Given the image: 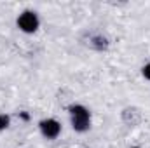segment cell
Here are the masks:
<instances>
[{
	"label": "cell",
	"instance_id": "obj_4",
	"mask_svg": "<svg viewBox=\"0 0 150 148\" xmlns=\"http://www.w3.org/2000/svg\"><path fill=\"white\" fill-rule=\"evenodd\" d=\"M11 125V117L7 113H0V131H5Z\"/></svg>",
	"mask_w": 150,
	"mask_h": 148
},
{
	"label": "cell",
	"instance_id": "obj_2",
	"mask_svg": "<svg viewBox=\"0 0 150 148\" xmlns=\"http://www.w3.org/2000/svg\"><path fill=\"white\" fill-rule=\"evenodd\" d=\"M16 25H18V28L23 33H35L38 30V26H40V19H38L37 12H33V11H23L18 16Z\"/></svg>",
	"mask_w": 150,
	"mask_h": 148
},
{
	"label": "cell",
	"instance_id": "obj_5",
	"mask_svg": "<svg viewBox=\"0 0 150 148\" xmlns=\"http://www.w3.org/2000/svg\"><path fill=\"white\" fill-rule=\"evenodd\" d=\"M142 73H143V77H145L147 80H150V63H147V65L142 68Z\"/></svg>",
	"mask_w": 150,
	"mask_h": 148
},
{
	"label": "cell",
	"instance_id": "obj_1",
	"mask_svg": "<svg viewBox=\"0 0 150 148\" xmlns=\"http://www.w3.org/2000/svg\"><path fill=\"white\" fill-rule=\"evenodd\" d=\"M70 120H72V127L77 132H86L91 127V113L84 105H70Z\"/></svg>",
	"mask_w": 150,
	"mask_h": 148
},
{
	"label": "cell",
	"instance_id": "obj_6",
	"mask_svg": "<svg viewBox=\"0 0 150 148\" xmlns=\"http://www.w3.org/2000/svg\"><path fill=\"white\" fill-rule=\"evenodd\" d=\"M131 148H142V147H131Z\"/></svg>",
	"mask_w": 150,
	"mask_h": 148
},
{
	"label": "cell",
	"instance_id": "obj_3",
	"mask_svg": "<svg viewBox=\"0 0 150 148\" xmlns=\"http://www.w3.org/2000/svg\"><path fill=\"white\" fill-rule=\"evenodd\" d=\"M38 129L44 138L47 140H56L61 134V124L56 118H44L38 122Z\"/></svg>",
	"mask_w": 150,
	"mask_h": 148
}]
</instances>
